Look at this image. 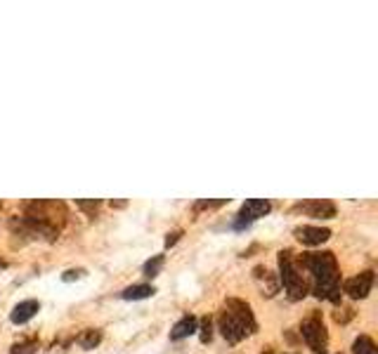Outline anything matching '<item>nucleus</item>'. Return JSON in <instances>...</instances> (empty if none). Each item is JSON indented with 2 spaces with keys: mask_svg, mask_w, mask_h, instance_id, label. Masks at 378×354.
<instances>
[{
  "mask_svg": "<svg viewBox=\"0 0 378 354\" xmlns=\"http://www.w3.org/2000/svg\"><path fill=\"white\" fill-rule=\"evenodd\" d=\"M303 265L312 274V290L319 300H328L333 305L340 302V272L333 253H307Z\"/></svg>",
  "mask_w": 378,
  "mask_h": 354,
  "instance_id": "f257e3e1",
  "label": "nucleus"
},
{
  "mask_svg": "<svg viewBox=\"0 0 378 354\" xmlns=\"http://www.w3.org/2000/svg\"><path fill=\"white\" fill-rule=\"evenodd\" d=\"M220 333L229 345H237L244 338H249L258 331V321L253 316V309L249 302L237 300V297H229L225 302V309L220 312Z\"/></svg>",
  "mask_w": 378,
  "mask_h": 354,
  "instance_id": "f03ea898",
  "label": "nucleus"
},
{
  "mask_svg": "<svg viewBox=\"0 0 378 354\" xmlns=\"http://www.w3.org/2000/svg\"><path fill=\"white\" fill-rule=\"evenodd\" d=\"M279 279H282L291 300H303V297L307 295V283L305 279H303L300 263L296 260L293 251L279 253Z\"/></svg>",
  "mask_w": 378,
  "mask_h": 354,
  "instance_id": "7ed1b4c3",
  "label": "nucleus"
},
{
  "mask_svg": "<svg viewBox=\"0 0 378 354\" xmlns=\"http://www.w3.org/2000/svg\"><path fill=\"white\" fill-rule=\"evenodd\" d=\"M300 335L314 354H324L328 350V331L317 312L300 321Z\"/></svg>",
  "mask_w": 378,
  "mask_h": 354,
  "instance_id": "20e7f679",
  "label": "nucleus"
},
{
  "mask_svg": "<svg viewBox=\"0 0 378 354\" xmlns=\"http://www.w3.org/2000/svg\"><path fill=\"white\" fill-rule=\"evenodd\" d=\"M272 210V203L265 201V198H249V201L241 206V210L237 213V220H234V229H246L249 225H253L260 217H265Z\"/></svg>",
  "mask_w": 378,
  "mask_h": 354,
  "instance_id": "39448f33",
  "label": "nucleus"
},
{
  "mask_svg": "<svg viewBox=\"0 0 378 354\" xmlns=\"http://www.w3.org/2000/svg\"><path fill=\"white\" fill-rule=\"evenodd\" d=\"M293 213H303L307 217H314V220H331V217H336V206L331 201H324V198H310V201L296 203Z\"/></svg>",
  "mask_w": 378,
  "mask_h": 354,
  "instance_id": "423d86ee",
  "label": "nucleus"
},
{
  "mask_svg": "<svg viewBox=\"0 0 378 354\" xmlns=\"http://www.w3.org/2000/svg\"><path fill=\"white\" fill-rule=\"evenodd\" d=\"M371 286H374V272L367 270V272H362V274L348 279L343 286V290L350 297H355V300H362V297H367L371 293Z\"/></svg>",
  "mask_w": 378,
  "mask_h": 354,
  "instance_id": "0eeeda50",
  "label": "nucleus"
},
{
  "mask_svg": "<svg viewBox=\"0 0 378 354\" xmlns=\"http://www.w3.org/2000/svg\"><path fill=\"white\" fill-rule=\"evenodd\" d=\"M293 234H296V239H298L303 246H321L324 241H328V236H331V229L303 225V227H296Z\"/></svg>",
  "mask_w": 378,
  "mask_h": 354,
  "instance_id": "6e6552de",
  "label": "nucleus"
},
{
  "mask_svg": "<svg viewBox=\"0 0 378 354\" xmlns=\"http://www.w3.org/2000/svg\"><path fill=\"white\" fill-rule=\"evenodd\" d=\"M253 279L258 281L260 290H263V295L275 297L279 293V279L272 274V272L265 265H258L256 270H253Z\"/></svg>",
  "mask_w": 378,
  "mask_h": 354,
  "instance_id": "1a4fd4ad",
  "label": "nucleus"
},
{
  "mask_svg": "<svg viewBox=\"0 0 378 354\" xmlns=\"http://www.w3.org/2000/svg\"><path fill=\"white\" fill-rule=\"evenodd\" d=\"M41 309V302L38 300H24L20 302L15 309H12V314H10V319H12V324H27V321H31L36 316V312Z\"/></svg>",
  "mask_w": 378,
  "mask_h": 354,
  "instance_id": "9d476101",
  "label": "nucleus"
},
{
  "mask_svg": "<svg viewBox=\"0 0 378 354\" xmlns=\"http://www.w3.org/2000/svg\"><path fill=\"white\" fill-rule=\"evenodd\" d=\"M196 328H199V319H196L194 314H184L182 319H180L177 324L173 326L170 340H184V338H189V335L196 333Z\"/></svg>",
  "mask_w": 378,
  "mask_h": 354,
  "instance_id": "9b49d317",
  "label": "nucleus"
},
{
  "mask_svg": "<svg viewBox=\"0 0 378 354\" xmlns=\"http://www.w3.org/2000/svg\"><path fill=\"white\" fill-rule=\"evenodd\" d=\"M157 290L154 286H147V283H135V286H128L126 290L121 293L123 300H145V297H152Z\"/></svg>",
  "mask_w": 378,
  "mask_h": 354,
  "instance_id": "f8f14e48",
  "label": "nucleus"
},
{
  "mask_svg": "<svg viewBox=\"0 0 378 354\" xmlns=\"http://www.w3.org/2000/svg\"><path fill=\"white\" fill-rule=\"evenodd\" d=\"M100 343H102V331H100V328H85V331L78 335V345L83 347V350H95Z\"/></svg>",
  "mask_w": 378,
  "mask_h": 354,
  "instance_id": "ddd939ff",
  "label": "nucleus"
},
{
  "mask_svg": "<svg viewBox=\"0 0 378 354\" xmlns=\"http://www.w3.org/2000/svg\"><path fill=\"white\" fill-rule=\"evenodd\" d=\"M38 347H41V340L38 338H27V340H20V343L12 345L10 354H36Z\"/></svg>",
  "mask_w": 378,
  "mask_h": 354,
  "instance_id": "4468645a",
  "label": "nucleus"
},
{
  "mask_svg": "<svg viewBox=\"0 0 378 354\" xmlns=\"http://www.w3.org/2000/svg\"><path fill=\"white\" fill-rule=\"evenodd\" d=\"M352 352L355 354H378L376 343L369 338V335H359V338L355 340V345H352Z\"/></svg>",
  "mask_w": 378,
  "mask_h": 354,
  "instance_id": "2eb2a0df",
  "label": "nucleus"
},
{
  "mask_svg": "<svg viewBox=\"0 0 378 354\" xmlns=\"http://www.w3.org/2000/svg\"><path fill=\"white\" fill-rule=\"evenodd\" d=\"M163 263H166V258H163V256H154L152 260H147L142 270H145V274H147V276L154 279V276H157L159 272H161V267H163Z\"/></svg>",
  "mask_w": 378,
  "mask_h": 354,
  "instance_id": "dca6fc26",
  "label": "nucleus"
},
{
  "mask_svg": "<svg viewBox=\"0 0 378 354\" xmlns=\"http://www.w3.org/2000/svg\"><path fill=\"white\" fill-rule=\"evenodd\" d=\"M210 335H213V321H210L208 316H203L201 319V343H208Z\"/></svg>",
  "mask_w": 378,
  "mask_h": 354,
  "instance_id": "f3484780",
  "label": "nucleus"
},
{
  "mask_svg": "<svg viewBox=\"0 0 378 354\" xmlns=\"http://www.w3.org/2000/svg\"><path fill=\"white\" fill-rule=\"evenodd\" d=\"M227 203V198H218V201H199L194 206V210L199 213V210H210V208H220V206H225Z\"/></svg>",
  "mask_w": 378,
  "mask_h": 354,
  "instance_id": "a211bd4d",
  "label": "nucleus"
},
{
  "mask_svg": "<svg viewBox=\"0 0 378 354\" xmlns=\"http://www.w3.org/2000/svg\"><path fill=\"white\" fill-rule=\"evenodd\" d=\"M85 274V270H69V272H64L61 274V281H73V279H83Z\"/></svg>",
  "mask_w": 378,
  "mask_h": 354,
  "instance_id": "6ab92c4d",
  "label": "nucleus"
},
{
  "mask_svg": "<svg viewBox=\"0 0 378 354\" xmlns=\"http://www.w3.org/2000/svg\"><path fill=\"white\" fill-rule=\"evenodd\" d=\"M78 208L88 210V213H95V210L100 208V201H78Z\"/></svg>",
  "mask_w": 378,
  "mask_h": 354,
  "instance_id": "aec40b11",
  "label": "nucleus"
},
{
  "mask_svg": "<svg viewBox=\"0 0 378 354\" xmlns=\"http://www.w3.org/2000/svg\"><path fill=\"white\" fill-rule=\"evenodd\" d=\"M352 314H355L352 309H340V312L336 314V321H343V324H345L348 319H352Z\"/></svg>",
  "mask_w": 378,
  "mask_h": 354,
  "instance_id": "412c9836",
  "label": "nucleus"
},
{
  "mask_svg": "<svg viewBox=\"0 0 378 354\" xmlns=\"http://www.w3.org/2000/svg\"><path fill=\"white\" fill-rule=\"evenodd\" d=\"M180 236H182V232H173V234H168V236H166V246H168V248H170V246H175Z\"/></svg>",
  "mask_w": 378,
  "mask_h": 354,
  "instance_id": "4be33fe9",
  "label": "nucleus"
},
{
  "mask_svg": "<svg viewBox=\"0 0 378 354\" xmlns=\"http://www.w3.org/2000/svg\"><path fill=\"white\" fill-rule=\"evenodd\" d=\"M268 354H272V352H268Z\"/></svg>",
  "mask_w": 378,
  "mask_h": 354,
  "instance_id": "5701e85b",
  "label": "nucleus"
}]
</instances>
